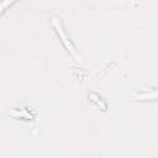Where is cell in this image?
I'll list each match as a JSON object with an SVG mask.
<instances>
[{
    "label": "cell",
    "instance_id": "obj_1",
    "mask_svg": "<svg viewBox=\"0 0 158 158\" xmlns=\"http://www.w3.org/2000/svg\"><path fill=\"white\" fill-rule=\"evenodd\" d=\"M52 25H53V27H54L56 32L58 33L59 38L62 40V43L64 44V47L67 48V51L73 56V58H74L77 62H80V60H81V56L78 53V51H77L75 46L72 43V41L69 40V37H68V36H67V33L64 32L60 20H59L58 17H53V19H52Z\"/></svg>",
    "mask_w": 158,
    "mask_h": 158
},
{
    "label": "cell",
    "instance_id": "obj_2",
    "mask_svg": "<svg viewBox=\"0 0 158 158\" xmlns=\"http://www.w3.org/2000/svg\"><path fill=\"white\" fill-rule=\"evenodd\" d=\"M132 98H136V100H144V99H148V98H156L157 96V90L153 89L151 93L148 91H142V93H133L131 94Z\"/></svg>",
    "mask_w": 158,
    "mask_h": 158
},
{
    "label": "cell",
    "instance_id": "obj_3",
    "mask_svg": "<svg viewBox=\"0 0 158 158\" xmlns=\"http://www.w3.org/2000/svg\"><path fill=\"white\" fill-rule=\"evenodd\" d=\"M89 98H90L93 101H96V104H98L102 110H105V109H106V104H105L104 99H102L100 95H98V94H95V93H91V94L89 95Z\"/></svg>",
    "mask_w": 158,
    "mask_h": 158
},
{
    "label": "cell",
    "instance_id": "obj_4",
    "mask_svg": "<svg viewBox=\"0 0 158 158\" xmlns=\"http://www.w3.org/2000/svg\"><path fill=\"white\" fill-rule=\"evenodd\" d=\"M9 114L10 115H12V116H15V117H23V118H32V116L30 115V114H27L26 111H15V110H12V111H9Z\"/></svg>",
    "mask_w": 158,
    "mask_h": 158
},
{
    "label": "cell",
    "instance_id": "obj_5",
    "mask_svg": "<svg viewBox=\"0 0 158 158\" xmlns=\"http://www.w3.org/2000/svg\"><path fill=\"white\" fill-rule=\"evenodd\" d=\"M11 2L10 1H2V2H0V14L4 11V9L6 7V6H9Z\"/></svg>",
    "mask_w": 158,
    "mask_h": 158
}]
</instances>
